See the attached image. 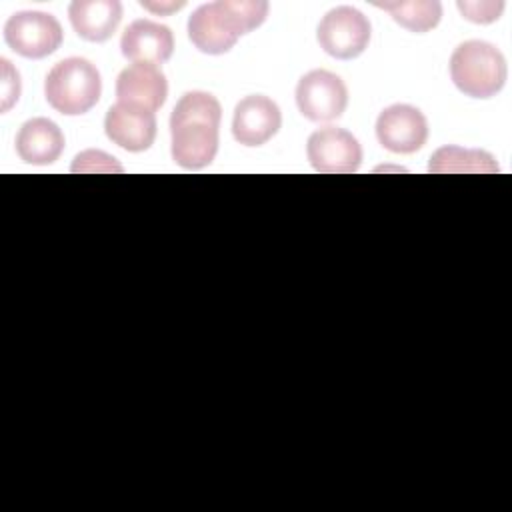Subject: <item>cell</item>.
<instances>
[{"label": "cell", "mask_w": 512, "mask_h": 512, "mask_svg": "<svg viewBox=\"0 0 512 512\" xmlns=\"http://www.w3.org/2000/svg\"><path fill=\"white\" fill-rule=\"evenodd\" d=\"M222 106L216 96L204 90H190L180 96L170 114L172 160L186 170L208 166L218 152Z\"/></svg>", "instance_id": "obj_1"}, {"label": "cell", "mask_w": 512, "mask_h": 512, "mask_svg": "<svg viewBox=\"0 0 512 512\" xmlns=\"http://www.w3.org/2000/svg\"><path fill=\"white\" fill-rule=\"evenodd\" d=\"M264 0H218L198 6L188 18V38L204 54L228 52L242 34L258 28L268 16Z\"/></svg>", "instance_id": "obj_2"}, {"label": "cell", "mask_w": 512, "mask_h": 512, "mask_svg": "<svg viewBox=\"0 0 512 512\" xmlns=\"http://www.w3.org/2000/svg\"><path fill=\"white\" fill-rule=\"evenodd\" d=\"M450 78L470 98H492L506 84V58L490 42L466 40L450 56Z\"/></svg>", "instance_id": "obj_3"}, {"label": "cell", "mask_w": 512, "mask_h": 512, "mask_svg": "<svg viewBox=\"0 0 512 512\" xmlns=\"http://www.w3.org/2000/svg\"><path fill=\"white\" fill-rule=\"evenodd\" d=\"M102 94V80L96 66L80 56L64 58L52 66L44 80L48 104L66 116L86 114Z\"/></svg>", "instance_id": "obj_4"}, {"label": "cell", "mask_w": 512, "mask_h": 512, "mask_svg": "<svg viewBox=\"0 0 512 512\" xmlns=\"http://www.w3.org/2000/svg\"><path fill=\"white\" fill-rule=\"evenodd\" d=\"M370 36V20L352 6L332 8L322 16L316 30L320 48L338 60H352L360 56L368 48Z\"/></svg>", "instance_id": "obj_5"}, {"label": "cell", "mask_w": 512, "mask_h": 512, "mask_svg": "<svg viewBox=\"0 0 512 512\" xmlns=\"http://www.w3.org/2000/svg\"><path fill=\"white\" fill-rule=\"evenodd\" d=\"M64 32L60 22L40 10H22L12 14L4 24L6 44L24 58H46L62 44Z\"/></svg>", "instance_id": "obj_6"}, {"label": "cell", "mask_w": 512, "mask_h": 512, "mask_svg": "<svg viewBox=\"0 0 512 512\" xmlns=\"http://www.w3.org/2000/svg\"><path fill=\"white\" fill-rule=\"evenodd\" d=\"M296 106L312 122H332L348 106V88L340 76L328 70H310L298 80Z\"/></svg>", "instance_id": "obj_7"}, {"label": "cell", "mask_w": 512, "mask_h": 512, "mask_svg": "<svg viewBox=\"0 0 512 512\" xmlns=\"http://www.w3.org/2000/svg\"><path fill=\"white\" fill-rule=\"evenodd\" d=\"M306 156L316 172L352 174L362 164V146L348 130L324 126L310 134Z\"/></svg>", "instance_id": "obj_8"}, {"label": "cell", "mask_w": 512, "mask_h": 512, "mask_svg": "<svg viewBox=\"0 0 512 512\" xmlns=\"http://www.w3.org/2000/svg\"><path fill=\"white\" fill-rule=\"evenodd\" d=\"M376 138L394 154H412L428 140V120L416 106L392 104L378 114Z\"/></svg>", "instance_id": "obj_9"}, {"label": "cell", "mask_w": 512, "mask_h": 512, "mask_svg": "<svg viewBox=\"0 0 512 512\" xmlns=\"http://www.w3.org/2000/svg\"><path fill=\"white\" fill-rule=\"evenodd\" d=\"M282 126L278 104L262 94L242 98L232 116V136L242 146H262Z\"/></svg>", "instance_id": "obj_10"}, {"label": "cell", "mask_w": 512, "mask_h": 512, "mask_svg": "<svg viewBox=\"0 0 512 512\" xmlns=\"http://www.w3.org/2000/svg\"><path fill=\"white\" fill-rule=\"evenodd\" d=\"M106 136L128 152H144L156 140V116L150 110L116 102L104 118Z\"/></svg>", "instance_id": "obj_11"}, {"label": "cell", "mask_w": 512, "mask_h": 512, "mask_svg": "<svg viewBox=\"0 0 512 512\" xmlns=\"http://www.w3.org/2000/svg\"><path fill=\"white\" fill-rule=\"evenodd\" d=\"M120 50L132 64H162L174 52L172 30L160 22L138 18L126 26Z\"/></svg>", "instance_id": "obj_12"}, {"label": "cell", "mask_w": 512, "mask_h": 512, "mask_svg": "<svg viewBox=\"0 0 512 512\" xmlns=\"http://www.w3.org/2000/svg\"><path fill=\"white\" fill-rule=\"evenodd\" d=\"M168 96V82L156 64H130L116 78V98L120 104L156 112Z\"/></svg>", "instance_id": "obj_13"}, {"label": "cell", "mask_w": 512, "mask_h": 512, "mask_svg": "<svg viewBox=\"0 0 512 512\" xmlns=\"http://www.w3.org/2000/svg\"><path fill=\"white\" fill-rule=\"evenodd\" d=\"M16 154L22 162L34 166L54 164L64 152V134L48 118L26 120L16 134Z\"/></svg>", "instance_id": "obj_14"}, {"label": "cell", "mask_w": 512, "mask_h": 512, "mask_svg": "<svg viewBox=\"0 0 512 512\" xmlns=\"http://www.w3.org/2000/svg\"><path fill=\"white\" fill-rule=\"evenodd\" d=\"M68 18L80 38L106 42L122 20V4L118 0H74L68 6Z\"/></svg>", "instance_id": "obj_15"}, {"label": "cell", "mask_w": 512, "mask_h": 512, "mask_svg": "<svg viewBox=\"0 0 512 512\" xmlns=\"http://www.w3.org/2000/svg\"><path fill=\"white\" fill-rule=\"evenodd\" d=\"M498 170V162L490 152L452 144L438 148L428 164L432 174H494Z\"/></svg>", "instance_id": "obj_16"}, {"label": "cell", "mask_w": 512, "mask_h": 512, "mask_svg": "<svg viewBox=\"0 0 512 512\" xmlns=\"http://www.w3.org/2000/svg\"><path fill=\"white\" fill-rule=\"evenodd\" d=\"M376 8L386 10L396 24L410 32H428L438 26L442 18V4L436 0H412V2H376Z\"/></svg>", "instance_id": "obj_17"}, {"label": "cell", "mask_w": 512, "mask_h": 512, "mask_svg": "<svg viewBox=\"0 0 512 512\" xmlns=\"http://www.w3.org/2000/svg\"><path fill=\"white\" fill-rule=\"evenodd\" d=\"M70 170L72 172H82V174H92V172H96V174H104V172L120 174L124 168L120 166V162L114 156H110L102 150H84L74 158Z\"/></svg>", "instance_id": "obj_18"}, {"label": "cell", "mask_w": 512, "mask_h": 512, "mask_svg": "<svg viewBox=\"0 0 512 512\" xmlns=\"http://www.w3.org/2000/svg\"><path fill=\"white\" fill-rule=\"evenodd\" d=\"M458 10L462 16L474 24H490L500 18L504 10V2H458Z\"/></svg>", "instance_id": "obj_19"}, {"label": "cell", "mask_w": 512, "mask_h": 512, "mask_svg": "<svg viewBox=\"0 0 512 512\" xmlns=\"http://www.w3.org/2000/svg\"><path fill=\"white\" fill-rule=\"evenodd\" d=\"M2 64V84H0V110L8 112L20 98V74L14 70L8 58L0 60Z\"/></svg>", "instance_id": "obj_20"}, {"label": "cell", "mask_w": 512, "mask_h": 512, "mask_svg": "<svg viewBox=\"0 0 512 512\" xmlns=\"http://www.w3.org/2000/svg\"><path fill=\"white\" fill-rule=\"evenodd\" d=\"M142 8L152 10V12H160V14H170L174 10L184 8V2H168V4H152V2H140Z\"/></svg>", "instance_id": "obj_21"}]
</instances>
